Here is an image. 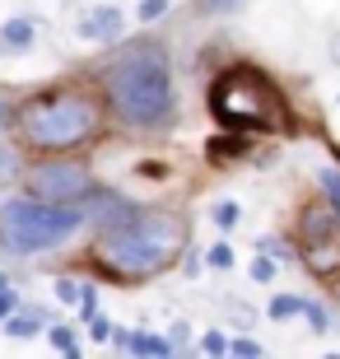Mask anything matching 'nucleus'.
<instances>
[{
  "mask_svg": "<svg viewBox=\"0 0 340 359\" xmlns=\"http://www.w3.org/2000/svg\"><path fill=\"white\" fill-rule=\"evenodd\" d=\"M98 89H103L112 121L126 131L154 135L177 121V89H172V56L158 38H121L98 61Z\"/></svg>",
  "mask_w": 340,
  "mask_h": 359,
  "instance_id": "1",
  "label": "nucleus"
},
{
  "mask_svg": "<svg viewBox=\"0 0 340 359\" xmlns=\"http://www.w3.org/2000/svg\"><path fill=\"white\" fill-rule=\"evenodd\" d=\"M186 243H191V224L182 210L172 205H135L131 215H121L112 224L93 229V266L117 285H140L154 280L182 262Z\"/></svg>",
  "mask_w": 340,
  "mask_h": 359,
  "instance_id": "2",
  "label": "nucleus"
},
{
  "mask_svg": "<svg viewBox=\"0 0 340 359\" xmlns=\"http://www.w3.org/2000/svg\"><path fill=\"white\" fill-rule=\"evenodd\" d=\"M112 107L98 84H56L19 103L14 135L28 154H84L107 135Z\"/></svg>",
  "mask_w": 340,
  "mask_h": 359,
  "instance_id": "3",
  "label": "nucleus"
},
{
  "mask_svg": "<svg viewBox=\"0 0 340 359\" xmlns=\"http://www.w3.org/2000/svg\"><path fill=\"white\" fill-rule=\"evenodd\" d=\"M210 117L219 121V131H252V135H294V107L285 89L252 61H229L210 80Z\"/></svg>",
  "mask_w": 340,
  "mask_h": 359,
  "instance_id": "4",
  "label": "nucleus"
},
{
  "mask_svg": "<svg viewBox=\"0 0 340 359\" xmlns=\"http://www.w3.org/2000/svg\"><path fill=\"white\" fill-rule=\"evenodd\" d=\"M84 229H93L84 201H42L33 191L0 201V248L14 257L61 252Z\"/></svg>",
  "mask_w": 340,
  "mask_h": 359,
  "instance_id": "5",
  "label": "nucleus"
},
{
  "mask_svg": "<svg viewBox=\"0 0 340 359\" xmlns=\"http://www.w3.org/2000/svg\"><path fill=\"white\" fill-rule=\"evenodd\" d=\"M294 243H299V262L313 271L317 280L340 276V224H336V205H331L327 196H313V201L299 205Z\"/></svg>",
  "mask_w": 340,
  "mask_h": 359,
  "instance_id": "6",
  "label": "nucleus"
},
{
  "mask_svg": "<svg viewBox=\"0 0 340 359\" xmlns=\"http://www.w3.org/2000/svg\"><path fill=\"white\" fill-rule=\"evenodd\" d=\"M93 187L98 182L79 154H33L24 168V191L42 201H84Z\"/></svg>",
  "mask_w": 340,
  "mask_h": 359,
  "instance_id": "7",
  "label": "nucleus"
},
{
  "mask_svg": "<svg viewBox=\"0 0 340 359\" xmlns=\"http://www.w3.org/2000/svg\"><path fill=\"white\" fill-rule=\"evenodd\" d=\"M75 33L84 42H121V33H126V14H121V5H112V0H98V5H89V10L79 14Z\"/></svg>",
  "mask_w": 340,
  "mask_h": 359,
  "instance_id": "8",
  "label": "nucleus"
},
{
  "mask_svg": "<svg viewBox=\"0 0 340 359\" xmlns=\"http://www.w3.org/2000/svg\"><path fill=\"white\" fill-rule=\"evenodd\" d=\"M205 159L215 163V168H233V163L257 159V135H252V131H224V135H215V140L205 145Z\"/></svg>",
  "mask_w": 340,
  "mask_h": 359,
  "instance_id": "9",
  "label": "nucleus"
},
{
  "mask_svg": "<svg viewBox=\"0 0 340 359\" xmlns=\"http://www.w3.org/2000/svg\"><path fill=\"white\" fill-rule=\"evenodd\" d=\"M84 210H89L93 229H103V224H112V219H121V215H131L135 201L126 196V191H117V187H103V182H98L89 196H84Z\"/></svg>",
  "mask_w": 340,
  "mask_h": 359,
  "instance_id": "10",
  "label": "nucleus"
},
{
  "mask_svg": "<svg viewBox=\"0 0 340 359\" xmlns=\"http://www.w3.org/2000/svg\"><path fill=\"white\" fill-rule=\"evenodd\" d=\"M52 327V308H42V304H24L19 313H10V318L0 322V332L10 336V341H28V336H38Z\"/></svg>",
  "mask_w": 340,
  "mask_h": 359,
  "instance_id": "11",
  "label": "nucleus"
},
{
  "mask_svg": "<svg viewBox=\"0 0 340 359\" xmlns=\"http://www.w3.org/2000/svg\"><path fill=\"white\" fill-rule=\"evenodd\" d=\"M33 42H38V24L28 14H14L0 24V56H24L33 52Z\"/></svg>",
  "mask_w": 340,
  "mask_h": 359,
  "instance_id": "12",
  "label": "nucleus"
},
{
  "mask_svg": "<svg viewBox=\"0 0 340 359\" xmlns=\"http://www.w3.org/2000/svg\"><path fill=\"white\" fill-rule=\"evenodd\" d=\"M126 355H154V359H168V355H177V350H172L168 336H158V332H131V346H126Z\"/></svg>",
  "mask_w": 340,
  "mask_h": 359,
  "instance_id": "13",
  "label": "nucleus"
},
{
  "mask_svg": "<svg viewBox=\"0 0 340 359\" xmlns=\"http://www.w3.org/2000/svg\"><path fill=\"white\" fill-rule=\"evenodd\" d=\"M303 308H308V294H271V304H266V313H271L275 322H289V318H303Z\"/></svg>",
  "mask_w": 340,
  "mask_h": 359,
  "instance_id": "14",
  "label": "nucleus"
},
{
  "mask_svg": "<svg viewBox=\"0 0 340 359\" xmlns=\"http://www.w3.org/2000/svg\"><path fill=\"white\" fill-rule=\"evenodd\" d=\"M24 168H28L24 154L0 140V191H5V187H14V182H24Z\"/></svg>",
  "mask_w": 340,
  "mask_h": 359,
  "instance_id": "15",
  "label": "nucleus"
},
{
  "mask_svg": "<svg viewBox=\"0 0 340 359\" xmlns=\"http://www.w3.org/2000/svg\"><path fill=\"white\" fill-rule=\"evenodd\" d=\"M313 187H317V196H327L331 205L340 210V163H322L317 177H313Z\"/></svg>",
  "mask_w": 340,
  "mask_h": 359,
  "instance_id": "16",
  "label": "nucleus"
},
{
  "mask_svg": "<svg viewBox=\"0 0 340 359\" xmlns=\"http://www.w3.org/2000/svg\"><path fill=\"white\" fill-rule=\"evenodd\" d=\"M47 341H52L56 355H79V332L70 322H52V327H47Z\"/></svg>",
  "mask_w": 340,
  "mask_h": 359,
  "instance_id": "17",
  "label": "nucleus"
},
{
  "mask_svg": "<svg viewBox=\"0 0 340 359\" xmlns=\"http://www.w3.org/2000/svg\"><path fill=\"white\" fill-rule=\"evenodd\" d=\"M238 219H243V205H238V201H215V205H210V224L219 229V233H233Z\"/></svg>",
  "mask_w": 340,
  "mask_h": 359,
  "instance_id": "18",
  "label": "nucleus"
},
{
  "mask_svg": "<svg viewBox=\"0 0 340 359\" xmlns=\"http://www.w3.org/2000/svg\"><path fill=\"white\" fill-rule=\"evenodd\" d=\"M257 252H271L275 262L285 266V262H294V257H299V243L280 238V233H266V238H257Z\"/></svg>",
  "mask_w": 340,
  "mask_h": 359,
  "instance_id": "19",
  "label": "nucleus"
},
{
  "mask_svg": "<svg viewBox=\"0 0 340 359\" xmlns=\"http://www.w3.org/2000/svg\"><path fill=\"white\" fill-rule=\"evenodd\" d=\"M98 313H103V290H98V285L89 280V285H84V299L75 304V318L84 322V327H89V322L98 318Z\"/></svg>",
  "mask_w": 340,
  "mask_h": 359,
  "instance_id": "20",
  "label": "nucleus"
},
{
  "mask_svg": "<svg viewBox=\"0 0 340 359\" xmlns=\"http://www.w3.org/2000/svg\"><path fill=\"white\" fill-rule=\"evenodd\" d=\"M84 285H89V280H75V276H56V304H66V308H75L79 299H84Z\"/></svg>",
  "mask_w": 340,
  "mask_h": 359,
  "instance_id": "21",
  "label": "nucleus"
},
{
  "mask_svg": "<svg viewBox=\"0 0 340 359\" xmlns=\"http://www.w3.org/2000/svg\"><path fill=\"white\" fill-rule=\"evenodd\" d=\"M275 271H280V262H275L271 252H257V257H252V266H247V276H252V285H271Z\"/></svg>",
  "mask_w": 340,
  "mask_h": 359,
  "instance_id": "22",
  "label": "nucleus"
},
{
  "mask_svg": "<svg viewBox=\"0 0 340 359\" xmlns=\"http://www.w3.org/2000/svg\"><path fill=\"white\" fill-rule=\"evenodd\" d=\"M303 318H308V327H313L317 336L331 332V308L322 304V299H308V308H303Z\"/></svg>",
  "mask_w": 340,
  "mask_h": 359,
  "instance_id": "23",
  "label": "nucleus"
},
{
  "mask_svg": "<svg viewBox=\"0 0 340 359\" xmlns=\"http://www.w3.org/2000/svg\"><path fill=\"white\" fill-rule=\"evenodd\" d=\"M19 308H24V294L10 285V276H0V322L10 318V313H19Z\"/></svg>",
  "mask_w": 340,
  "mask_h": 359,
  "instance_id": "24",
  "label": "nucleus"
},
{
  "mask_svg": "<svg viewBox=\"0 0 340 359\" xmlns=\"http://www.w3.org/2000/svg\"><path fill=\"white\" fill-rule=\"evenodd\" d=\"M205 262H210V266H215V271H233V262H238V252H233V248H229V243H215V248H210V252H205Z\"/></svg>",
  "mask_w": 340,
  "mask_h": 359,
  "instance_id": "25",
  "label": "nucleus"
},
{
  "mask_svg": "<svg viewBox=\"0 0 340 359\" xmlns=\"http://www.w3.org/2000/svg\"><path fill=\"white\" fill-rule=\"evenodd\" d=\"M172 10V0H140V24H158V19H163V14Z\"/></svg>",
  "mask_w": 340,
  "mask_h": 359,
  "instance_id": "26",
  "label": "nucleus"
},
{
  "mask_svg": "<svg viewBox=\"0 0 340 359\" xmlns=\"http://www.w3.org/2000/svg\"><path fill=\"white\" fill-rule=\"evenodd\" d=\"M229 346H233V341H229V336H224L219 327L200 336V355H229Z\"/></svg>",
  "mask_w": 340,
  "mask_h": 359,
  "instance_id": "27",
  "label": "nucleus"
},
{
  "mask_svg": "<svg viewBox=\"0 0 340 359\" xmlns=\"http://www.w3.org/2000/svg\"><path fill=\"white\" fill-rule=\"evenodd\" d=\"M112 332H117V322L107 318V313H98V318L89 322V341H98V346H107V341H112Z\"/></svg>",
  "mask_w": 340,
  "mask_h": 359,
  "instance_id": "28",
  "label": "nucleus"
},
{
  "mask_svg": "<svg viewBox=\"0 0 340 359\" xmlns=\"http://www.w3.org/2000/svg\"><path fill=\"white\" fill-rule=\"evenodd\" d=\"M205 266H210V262H205V252H196V248L186 243V252H182V276H186V280H196Z\"/></svg>",
  "mask_w": 340,
  "mask_h": 359,
  "instance_id": "29",
  "label": "nucleus"
},
{
  "mask_svg": "<svg viewBox=\"0 0 340 359\" xmlns=\"http://www.w3.org/2000/svg\"><path fill=\"white\" fill-rule=\"evenodd\" d=\"M238 5H243V0H196V14H210V19H215V14H233Z\"/></svg>",
  "mask_w": 340,
  "mask_h": 359,
  "instance_id": "30",
  "label": "nucleus"
},
{
  "mask_svg": "<svg viewBox=\"0 0 340 359\" xmlns=\"http://www.w3.org/2000/svg\"><path fill=\"white\" fill-rule=\"evenodd\" d=\"M229 355H238V359H252V355H261V341H257V336H238L233 346H229Z\"/></svg>",
  "mask_w": 340,
  "mask_h": 359,
  "instance_id": "31",
  "label": "nucleus"
},
{
  "mask_svg": "<svg viewBox=\"0 0 340 359\" xmlns=\"http://www.w3.org/2000/svg\"><path fill=\"white\" fill-rule=\"evenodd\" d=\"M168 341H172V350H177V355H182V350L191 346V327H186V322H172V332H168Z\"/></svg>",
  "mask_w": 340,
  "mask_h": 359,
  "instance_id": "32",
  "label": "nucleus"
},
{
  "mask_svg": "<svg viewBox=\"0 0 340 359\" xmlns=\"http://www.w3.org/2000/svg\"><path fill=\"white\" fill-rule=\"evenodd\" d=\"M14 121H19V103H5V98H0V135L14 131Z\"/></svg>",
  "mask_w": 340,
  "mask_h": 359,
  "instance_id": "33",
  "label": "nucleus"
},
{
  "mask_svg": "<svg viewBox=\"0 0 340 359\" xmlns=\"http://www.w3.org/2000/svg\"><path fill=\"white\" fill-rule=\"evenodd\" d=\"M327 56H331V66L340 70V28H336V33L327 38Z\"/></svg>",
  "mask_w": 340,
  "mask_h": 359,
  "instance_id": "34",
  "label": "nucleus"
},
{
  "mask_svg": "<svg viewBox=\"0 0 340 359\" xmlns=\"http://www.w3.org/2000/svg\"><path fill=\"white\" fill-rule=\"evenodd\" d=\"M144 177H168V163H140Z\"/></svg>",
  "mask_w": 340,
  "mask_h": 359,
  "instance_id": "35",
  "label": "nucleus"
},
{
  "mask_svg": "<svg viewBox=\"0 0 340 359\" xmlns=\"http://www.w3.org/2000/svg\"><path fill=\"white\" fill-rule=\"evenodd\" d=\"M331 299H336V304H340V276L331 280Z\"/></svg>",
  "mask_w": 340,
  "mask_h": 359,
  "instance_id": "36",
  "label": "nucleus"
},
{
  "mask_svg": "<svg viewBox=\"0 0 340 359\" xmlns=\"http://www.w3.org/2000/svg\"><path fill=\"white\" fill-rule=\"evenodd\" d=\"M336 224H340V210H336Z\"/></svg>",
  "mask_w": 340,
  "mask_h": 359,
  "instance_id": "37",
  "label": "nucleus"
},
{
  "mask_svg": "<svg viewBox=\"0 0 340 359\" xmlns=\"http://www.w3.org/2000/svg\"><path fill=\"white\" fill-rule=\"evenodd\" d=\"M336 103H340V98H336Z\"/></svg>",
  "mask_w": 340,
  "mask_h": 359,
  "instance_id": "38",
  "label": "nucleus"
}]
</instances>
